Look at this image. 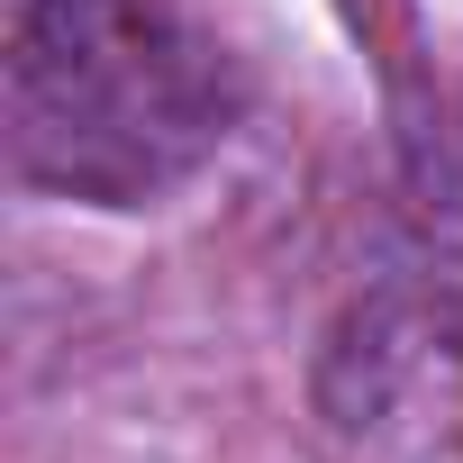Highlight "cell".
Segmentation results:
<instances>
[{
  "label": "cell",
  "mask_w": 463,
  "mask_h": 463,
  "mask_svg": "<svg viewBox=\"0 0 463 463\" xmlns=\"http://www.w3.org/2000/svg\"><path fill=\"white\" fill-rule=\"evenodd\" d=\"M237 128V73L173 0H10L0 146L10 173L82 209L173 200Z\"/></svg>",
  "instance_id": "1"
},
{
  "label": "cell",
  "mask_w": 463,
  "mask_h": 463,
  "mask_svg": "<svg viewBox=\"0 0 463 463\" xmlns=\"http://www.w3.org/2000/svg\"><path fill=\"white\" fill-rule=\"evenodd\" d=\"M336 463H463V273H391L318 345Z\"/></svg>",
  "instance_id": "2"
}]
</instances>
